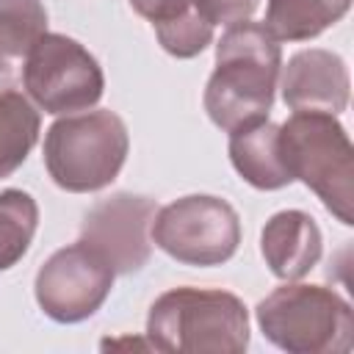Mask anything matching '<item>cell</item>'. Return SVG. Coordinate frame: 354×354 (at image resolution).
<instances>
[{
  "label": "cell",
  "mask_w": 354,
  "mask_h": 354,
  "mask_svg": "<svg viewBox=\"0 0 354 354\" xmlns=\"http://www.w3.org/2000/svg\"><path fill=\"white\" fill-rule=\"evenodd\" d=\"M155 199L141 194H111L97 199L80 221V241L88 243L113 274H136L152 254Z\"/></svg>",
  "instance_id": "cell-9"
},
{
  "label": "cell",
  "mask_w": 354,
  "mask_h": 354,
  "mask_svg": "<svg viewBox=\"0 0 354 354\" xmlns=\"http://www.w3.org/2000/svg\"><path fill=\"white\" fill-rule=\"evenodd\" d=\"M282 160L324 207L346 227L354 224V149L346 127L324 111H293L279 124Z\"/></svg>",
  "instance_id": "cell-3"
},
{
  "label": "cell",
  "mask_w": 354,
  "mask_h": 354,
  "mask_svg": "<svg viewBox=\"0 0 354 354\" xmlns=\"http://www.w3.org/2000/svg\"><path fill=\"white\" fill-rule=\"evenodd\" d=\"M321 230L304 210H279L266 221L260 232V252L266 266L285 282L310 274V268L321 260Z\"/></svg>",
  "instance_id": "cell-11"
},
{
  "label": "cell",
  "mask_w": 354,
  "mask_h": 354,
  "mask_svg": "<svg viewBox=\"0 0 354 354\" xmlns=\"http://www.w3.org/2000/svg\"><path fill=\"white\" fill-rule=\"evenodd\" d=\"M213 25H235L254 14L260 0H196Z\"/></svg>",
  "instance_id": "cell-18"
},
{
  "label": "cell",
  "mask_w": 354,
  "mask_h": 354,
  "mask_svg": "<svg viewBox=\"0 0 354 354\" xmlns=\"http://www.w3.org/2000/svg\"><path fill=\"white\" fill-rule=\"evenodd\" d=\"M39 111L19 91H0V180L11 177L39 138Z\"/></svg>",
  "instance_id": "cell-16"
},
{
  "label": "cell",
  "mask_w": 354,
  "mask_h": 354,
  "mask_svg": "<svg viewBox=\"0 0 354 354\" xmlns=\"http://www.w3.org/2000/svg\"><path fill=\"white\" fill-rule=\"evenodd\" d=\"M39 227V205L22 188L0 191V271L22 260Z\"/></svg>",
  "instance_id": "cell-17"
},
{
  "label": "cell",
  "mask_w": 354,
  "mask_h": 354,
  "mask_svg": "<svg viewBox=\"0 0 354 354\" xmlns=\"http://www.w3.org/2000/svg\"><path fill=\"white\" fill-rule=\"evenodd\" d=\"M28 97L44 113H75L100 102L105 75L97 58L72 36L44 33L22 66Z\"/></svg>",
  "instance_id": "cell-7"
},
{
  "label": "cell",
  "mask_w": 354,
  "mask_h": 354,
  "mask_svg": "<svg viewBox=\"0 0 354 354\" xmlns=\"http://www.w3.org/2000/svg\"><path fill=\"white\" fill-rule=\"evenodd\" d=\"M130 149L127 124L113 111L66 113L44 136V166L53 183L69 194L111 185Z\"/></svg>",
  "instance_id": "cell-5"
},
{
  "label": "cell",
  "mask_w": 354,
  "mask_h": 354,
  "mask_svg": "<svg viewBox=\"0 0 354 354\" xmlns=\"http://www.w3.org/2000/svg\"><path fill=\"white\" fill-rule=\"evenodd\" d=\"M149 235L171 260L210 268L227 263L238 252L241 218L221 196L188 194L155 213Z\"/></svg>",
  "instance_id": "cell-6"
},
{
  "label": "cell",
  "mask_w": 354,
  "mask_h": 354,
  "mask_svg": "<svg viewBox=\"0 0 354 354\" xmlns=\"http://www.w3.org/2000/svg\"><path fill=\"white\" fill-rule=\"evenodd\" d=\"M133 11L152 22L160 47L174 58H194L213 41V22L196 0H130Z\"/></svg>",
  "instance_id": "cell-13"
},
{
  "label": "cell",
  "mask_w": 354,
  "mask_h": 354,
  "mask_svg": "<svg viewBox=\"0 0 354 354\" xmlns=\"http://www.w3.org/2000/svg\"><path fill=\"white\" fill-rule=\"evenodd\" d=\"M282 69L279 41L260 22L230 25L216 44V69L205 86V111L227 133L268 119Z\"/></svg>",
  "instance_id": "cell-1"
},
{
  "label": "cell",
  "mask_w": 354,
  "mask_h": 354,
  "mask_svg": "<svg viewBox=\"0 0 354 354\" xmlns=\"http://www.w3.org/2000/svg\"><path fill=\"white\" fill-rule=\"evenodd\" d=\"M147 340L171 354H241L249 346V313L230 290L171 288L149 307Z\"/></svg>",
  "instance_id": "cell-2"
},
{
  "label": "cell",
  "mask_w": 354,
  "mask_h": 354,
  "mask_svg": "<svg viewBox=\"0 0 354 354\" xmlns=\"http://www.w3.org/2000/svg\"><path fill=\"white\" fill-rule=\"evenodd\" d=\"M227 152L232 169L257 191H279L293 183L279 149V124L268 119L232 130Z\"/></svg>",
  "instance_id": "cell-12"
},
{
  "label": "cell",
  "mask_w": 354,
  "mask_h": 354,
  "mask_svg": "<svg viewBox=\"0 0 354 354\" xmlns=\"http://www.w3.org/2000/svg\"><path fill=\"white\" fill-rule=\"evenodd\" d=\"M113 288V268L83 241L53 252L36 274L33 293L41 313L58 324L91 318Z\"/></svg>",
  "instance_id": "cell-8"
},
{
  "label": "cell",
  "mask_w": 354,
  "mask_h": 354,
  "mask_svg": "<svg viewBox=\"0 0 354 354\" xmlns=\"http://www.w3.org/2000/svg\"><path fill=\"white\" fill-rule=\"evenodd\" d=\"M260 332L290 354H348L354 346L351 304L324 285H290L271 290L254 307Z\"/></svg>",
  "instance_id": "cell-4"
},
{
  "label": "cell",
  "mask_w": 354,
  "mask_h": 354,
  "mask_svg": "<svg viewBox=\"0 0 354 354\" xmlns=\"http://www.w3.org/2000/svg\"><path fill=\"white\" fill-rule=\"evenodd\" d=\"M351 0H268L266 28L277 41H307L340 22Z\"/></svg>",
  "instance_id": "cell-15"
},
{
  "label": "cell",
  "mask_w": 354,
  "mask_h": 354,
  "mask_svg": "<svg viewBox=\"0 0 354 354\" xmlns=\"http://www.w3.org/2000/svg\"><path fill=\"white\" fill-rule=\"evenodd\" d=\"M282 100L290 111H324L337 116L348 105L351 77L346 61L321 47L299 50L282 69Z\"/></svg>",
  "instance_id": "cell-10"
},
{
  "label": "cell",
  "mask_w": 354,
  "mask_h": 354,
  "mask_svg": "<svg viewBox=\"0 0 354 354\" xmlns=\"http://www.w3.org/2000/svg\"><path fill=\"white\" fill-rule=\"evenodd\" d=\"M47 33V8L41 0H0V88H11L28 53Z\"/></svg>",
  "instance_id": "cell-14"
}]
</instances>
